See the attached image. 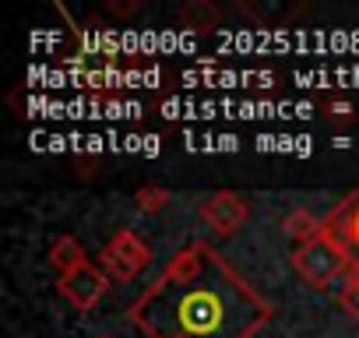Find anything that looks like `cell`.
Listing matches in <instances>:
<instances>
[{
  "label": "cell",
  "instance_id": "obj_1",
  "mask_svg": "<svg viewBox=\"0 0 359 338\" xmlns=\"http://www.w3.org/2000/svg\"><path fill=\"white\" fill-rule=\"evenodd\" d=\"M261 317L264 303L208 247L180 250L134 306V320L155 338H247Z\"/></svg>",
  "mask_w": 359,
  "mask_h": 338
},
{
  "label": "cell",
  "instance_id": "obj_12",
  "mask_svg": "<svg viewBox=\"0 0 359 338\" xmlns=\"http://www.w3.org/2000/svg\"><path fill=\"white\" fill-rule=\"evenodd\" d=\"M219 148H229V151H236V137H233V134L219 137Z\"/></svg>",
  "mask_w": 359,
  "mask_h": 338
},
{
  "label": "cell",
  "instance_id": "obj_2",
  "mask_svg": "<svg viewBox=\"0 0 359 338\" xmlns=\"http://www.w3.org/2000/svg\"><path fill=\"white\" fill-rule=\"evenodd\" d=\"M345 264V250L338 243H331L327 236H313L310 243H303V250L296 254V268L303 271L306 282L313 285H327Z\"/></svg>",
  "mask_w": 359,
  "mask_h": 338
},
{
  "label": "cell",
  "instance_id": "obj_5",
  "mask_svg": "<svg viewBox=\"0 0 359 338\" xmlns=\"http://www.w3.org/2000/svg\"><path fill=\"white\" fill-rule=\"evenodd\" d=\"M201 215H205V222H208L215 233H236V229L243 226V219H247V208L240 205L236 194H215V198L201 208Z\"/></svg>",
  "mask_w": 359,
  "mask_h": 338
},
{
  "label": "cell",
  "instance_id": "obj_3",
  "mask_svg": "<svg viewBox=\"0 0 359 338\" xmlns=\"http://www.w3.org/2000/svg\"><path fill=\"white\" fill-rule=\"evenodd\" d=\"M144 261H148V247H144L137 236H130V233H120V236H116L113 243H106V250H102L106 271H109L113 278H120V282L134 278Z\"/></svg>",
  "mask_w": 359,
  "mask_h": 338
},
{
  "label": "cell",
  "instance_id": "obj_10",
  "mask_svg": "<svg viewBox=\"0 0 359 338\" xmlns=\"http://www.w3.org/2000/svg\"><path fill=\"white\" fill-rule=\"evenodd\" d=\"M341 303H345V310L352 313V317H359V278L345 289V296H341Z\"/></svg>",
  "mask_w": 359,
  "mask_h": 338
},
{
  "label": "cell",
  "instance_id": "obj_8",
  "mask_svg": "<svg viewBox=\"0 0 359 338\" xmlns=\"http://www.w3.org/2000/svg\"><path fill=\"white\" fill-rule=\"evenodd\" d=\"M137 208L141 212H158L162 205H169V194L162 191V187H144V191H137Z\"/></svg>",
  "mask_w": 359,
  "mask_h": 338
},
{
  "label": "cell",
  "instance_id": "obj_11",
  "mask_svg": "<svg viewBox=\"0 0 359 338\" xmlns=\"http://www.w3.org/2000/svg\"><path fill=\"white\" fill-rule=\"evenodd\" d=\"M327 116L331 120H352V106L348 102H331L327 106Z\"/></svg>",
  "mask_w": 359,
  "mask_h": 338
},
{
  "label": "cell",
  "instance_id": "obj_7",
  "mask_svg": "<svg viewBox=\"0 0 359 338\" xmlns=\"http://www.w3.org/2000/svg\"><path fill=\"white\" fill-rule=\"evenodd\" d=\"M285 229L296 236V240H313V233H317V219L310 215V212H292L289 219H285Z\"/></svg>",
  "mask_w": 359,
  "mask_h": 338
},
{
  "label": "cell",
  "instance_id": "obj_6",
  "mask_svg": "<svg viewBox=\"0 0 359 338\" xmlns=\"http://www.w3.org/2000/svg\"><path fill=\"white\" fill-rule=\"evenodd\" d=\"M53 264L64 271V275H71V271H78L81 264H85V257H81V247L71 240V236H64V240H57L53 243Z\"/></svg>",
  "mask_w": 359,
  "mask_h": 338
},
{
  "label": "cell",
  "instance_id": "obj_13",
  "mask_svg": "<svg viewBox=\"0 0 359 338\" xmlns=\"http://www.w3.org/2000/svg\"><path fill=\"white\" fill-rule=\"evenodd\" d=\"M144 151L155 155V151H158V137H144Z\"/></svg>",
  "mask_w": 359,
  "mask_h": 338
},
{
  "label": "cell",
  "instance_id": "obj_14",
  "mask_svg": "<svg viewBox=\"0 0 359 338\" xmlns=\"http://www.w3.org/2000/svg\"><path fill=\"white\" fill-rule=\"evenodd\" d=\"M352 236H355V243H359V215H355V222H352Z\"/></svg>",
  "mask_w": 359,
  "mask_h": 338
},
{
  "label": "cell",
  "instance_id": "obj_4",
  "mask_svg": "<svg viewBox=\"0 0 359 338\" xmlns=\"http://www.w3.org/2000/svg\"><path fill=\"white\" fill-rule=\"evenodd\" d=\"M60 289H64V296L78 306V310H88L99 296H102V289H106V278L95 271V268H88V264H81L78 271H71V275H64V282H60Z\"/></svg>",
  "mask_w": 359,
  "mask_h": 338
},
{
  "label": "cell",
  "instance_id": "obj_9",
  "mask_svg": "<svg viewBox=\"0 0 359 338\" xmlns=\"http://www.w3.org/2000/svg\"><path fill=\"white\" fill-rule=\"evenodd\" d=\"M184 18L187 25H201V22H215V8H208V4H191V8H184Z\"/></svg>",
  "mask_w": 359,
  "mask_h": 338
}]
</instances>
